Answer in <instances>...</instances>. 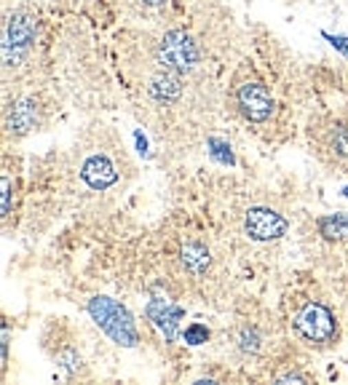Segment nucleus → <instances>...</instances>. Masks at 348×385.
Masks as SVG:
<instances>
[{
  "label": "nucleus",
  "mask_w": 348,
  "mask_h": 385,
  "mask_svg": "<svg viewBox=\"0 0 348 385\" xmlns=\"http://www.w3.org/2000/svg\"><path fill=\"white\" fill-rule=\"evenodd\" d=\"M134 142H137V150H140L142 155H148V140H145V134H142L140 129L134 131Z\"/></svg>",
  "instance_id": "aec40b11"
},
{
  "label": "nucleus",
  "mask_w": 348,
  "mask_h": 385,
  "mask_svg": "<svg viewBox=\"0 0 348 385\" xmlns=\"http://www.w3.org/2000/svg\"><path fill=\"white\" fill-rule=\"evenodd\" d=\"M343 195H346V198H348V185H346V188H343Z\"/></svg>",
  "instance_id": "5701e85b"
},
{
  "label": "nucleus",
  "mask_w": 348,
  "mask_h": 385,
  "mask_svg": "<svg viewBox=\"0 0 348 385\" xmlns=\"http://www.w3.org/2000/svg\"><path fill=\"white\" fill-rule=\"evenodd\" d=\"M158 62L164 70L182 75V72H191L201 62V48L185 30H172L158 43Z\"/></svg>",
  "instance_id": "f03ea898"
},
{
  "label": "nucleus",
  "mask_w": 348,
  "mask_h": 385,
  "mask_svg": "<svg viewBox=\"0 0 348 385\" xmlns=\"http://www.w3.org/2000/svg\"><path fill=\"white\" fill-rule=\"evenodd\" d=\"M86 308H89V316L94 318V324L113 342H118L124 348H134L137 345L140 335H137L134 318H131V313L126 311L121 302H116L110 297H91Z\"/></svg>",
  "instance_id": "f257e3e1"
},
{
  "label": "nucleus",
  "mask_w": 348,
  "mask_h": 385,
  "mask_svg": "<svg viewBox=\"0 0 348 385\" xmlns=\"http://www.w3.org/2000/svg\"><path fill=\"white\" fill-rule=\"evenodd\" d=\"M80 177H83V182H86L91 190H107L110 185H116L118 171H116L110 158H105V155H91V158L80 166Z\"/></svg>",
  "instance_id": "6e6552de"
},
{
  "label": "nucleus",
  "mask_w": 348,
  "mask_h": 385,
  "mask_svg": "<svg viewBox=\"0 0 348 385\" xmlns=\"http://www.w3.org/2000/svg\"><path fill=\"white\" fill-rule=\"evenodd\" d=\"M327 147L335 158L348 161V123H335L329 129V137H327Z\"/></svg>",
  "instance_id": "ddd939ff"
},
{
  "label": "nucleus",
  "mask_w": 348,
  "mask_h": 385,
  "mask_svg": "<svg viewBox=\"0 0 348 385\" xmlns=\"http://www.w3.org/2000/svg\"><path fill=\"white\" fill-rule=\"evenodd\" d=\"M148 94L161 102V104H172L182 96V83H180V75L172 70H164L158 72L155 78H150L148 83Z\"/></svg>",
  "instance_id": "1a4fd4ad"
},
{
  "label": "nucleus",
  "mask_w": 348,
  "mask_h": 385,
  "mask_svg": "<svg viewBox=\"0 0 348 385\" xmlns=\"http://www.w3.org/2000/svg\"><path fill=\"white\" fill-rule=\"evenodd\" d=\"M295 329L311 342H329L335 337V316L322 302H311L295 316Z\"/></svg>",
  "instance_id": "7ed1b4c3"
},
{
  "label": "nucleus",
  "mask_w": 348,
  "mask_h": 385,
  "mask_svg": "<svg viewBox=\"0 0 348 385\" xmlns=\"http://www.w3.org/2000/svg\"><path fill=\"white\" fill-rule=\"evenodd\" d=\"M11 212V182L8 177H3V214Z\"/></svg>",
  "instance_id": "6ab92c4d"
},
{
  "label": "nucleus",
  "mask_w": 348,
  "mask_h": 385,
  "mask_svg": "<svg viewBox=\"0 0 348 385\" xmlns=\"http://www.w3.org/2000/svg\"><path fill=\"white\" fill-rule=\"evenodd\" d=\"M322 38L329 43V46L335 48V51H340V54L348 59V35H332V32H327V30H324Z\"/></svg>",
  "instance_id": "f3484780"
},
{
  "label": "nucleus",
  "mask_w": 348,
  "mask_h": 385,
  "mask_svg": "<svg viewBox=\"0 0 348 385\" xmlns=\"http://www.w3.org/2000/svg\"><path fill=\"white\" fill-rule=\"evenodd\" d=\"M244 230H247V236L252 241H276L281 239V236H287L290 222L279 212H274V209L254 206L244 217Z\"/></svg>",
  "instance_id": "20e7f679"
},
{
  "label": "nucleus",
  "mask_w": 348,
  "mask_h": 385,
  "mask_svg": "<svg viewBox=\"0 0 348 385\" xmlns=\"http://www.w3.org/2000/svg\"><path fill=\"white\" fill-rule=\"evenodd\" d=\"M308 377H303V375H295V372H290V375H281L279 377V383H305Z\"/></svg>",
  "instance_id": "412c9836"
},
{
  "label": "nucleus",
  "mask_w": 348,
  "mask_h": 385,
  "mask_svg": "<svg viewBox=\"0 0 348 385\" xmlns=\"http://www.w3.org/2000/svg\"><path fill=\"white\" fill-rule=\"evenodd\" d=\"M206 147H209V155H212L217 164H223V166H236V155H233L230 144L225 142V140L209 137V140H206Z\"/></svg>",
  "instance_id": "4468645a"
},
{
  "label": "nucleus",
  "mask_w": 348,
  "mask_h": 385,
  "mask_svg": "<svg viewBox=\"0 0 348 385\" xmlns=\"http://www.w3.org/2000/svg\"><path fill=\"white\" fill-rule=\"evenodd\" d=\"M180 260L191 273H204L209 267V252L201 243H185L182 252H180Z\"/></svg>",
  "instance_id": "f8f14e48"
},
{
  "label": "nucleus",
  "mask_w": 348,
  "mask_h": 385,
  "mask_svg": "<svg viewBox=\"0 0 348 385\" xmlns=\"http://www.w3.org/2000/svg\"><path fill=\"white\" fill-rule=\"evenodd\" d=\"M316 228L327 241L348 239V214H327L316 219Z\"/></svg>",
  "instance_id": "9b49d317"
},
{
  "label": "nucleus",
  "mask_w": 348,
  "mask_h": 385,
  "mask_svg": "<svg viewBox=\"0 0 348 385\" xmlns=\"http://www.w3.org/2000/svg\"><path fill=\"white\" fill-rule=\"evenodd\" d=\"M38 126V104L35 99H19L8 110V129L17 134H27Z\"/></svg>",
  "instance_id": "9d476101"
},
{
  "label": "nucleus",
  "mask_w": 348,
  "mask_h": 385,
  "mask_svg": "<svg viewBox=\"0 0 348 385\" xmlns=\"http://www.w3.org/2000/svg\"><path fill=\"white\" fill-rule=\"evenodd\" d=\"M236 102H239L244 118L252 120V123H263L274 113V96L263 83H244L236 91Z\"/></svg>",
  "instance_id": "39448f33"
},
{
  "label": "nucleus",
  "mask_w": 348,
  "mask_h": 385,
  "mask_svg": "<svg viewBox=\"0 0 348 385\" xmlns=\"http://www.w3.org/2000/svg\"><path fill=\"white\" fill-rule=\"evenodd\" d=\"M142 3H145V6H150V8H158V6H164L166 0H142Z\"/></svg>",
  "instance_id": "4be33fe9"
},
{
  "label": "nucleus",
  "mask_w": 348,
  "mask_h": 385,
  "mask_svg": "<svg viewBox=\"0 0 348 385\" xmlns=\"http://www.w3.org/2000/svg\"><path fill=\"white\" fill-rule=\"evenodd\" d=\"M206 340H209V329H206L204 324H191V327L185 329V342L193 345V348H196V345H204Z\"/></svg>",
  "instance_id": "2eb2a0df"
},
{
  "label": "nucleus",
  "mask_w": 348,
  "mask_h": 385,
  "mask_svg": "<svg viewBox=\"0 0 348 385\" xmlns=\"http://www.w3.org/2000/svg\"><path fill=\"white\" fill-rule=\"evenodd\" d=\"M148 318L153 321V327L164 335V340H177L180 335V321L185 318V308H180V305H174L172 300H166V297H161V294H153V300L148 302Z\"/></svg>",
  "instance_id": "423d86ee"
},
{
  "label": "nucleus",
  "mask_w": 348,
  "mask_h": 385,
  "mask_svg": "<svg viewBox=\"0 0 348 385\" xmlns=\"http://www.w3.org/2000/svg\"><path fill=\"white\" fill-rule=\"evenodd\" d=\"M35 41V16L27 11H17L8 16L3 32V48H22L25 51Z\"/></svg>",
  "instance_id": "0eeeda50"
},
{
  "label": "nucleus",
  "mask_w": 348,
  "mask_h": 385,
  "mask_svg": "<svg viewBox=\"0 0 348 385\" xmlns=\"http://www.w3.org/2000/svg\"><path fill=\"white\" fill-rule=\"evenodd\" d=\"M56 364L65 369V372H70V375H75L78 369H80V356L75 353V351H62L59 356H56Z\"/></svg>",
  "instance_id": "dca6fc26"
},
{
  "label": "nucleus",
  "mask_w": 348,
  "mask_h": 385,
  "mask_svg": "<svg viewBox=\"0 0 348 385\" xmlns=\"http://www.w3.org/2000/svg\"><path fill=\"white\" fill-rule=\"evenodd\" d=\"M239 345H241V351H244V353H254V351L260 348V340H257V335H254V329H244V332H241V342H239Z\"/></svg>",
  "instance_id": "a211bd4d"
}]
</instances>
